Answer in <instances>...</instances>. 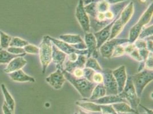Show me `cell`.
<instances>
[{
	"label": "cell",
	"mask_w": 153,
	"mask_h": 114,
	"mask_svg": "<svg viewBox=\"0 0 153 114\" xmlns=\"http://www.w3.org/2000/svg\"><path fill=\"white\" fill-rule=\"evenodd\" d=\"M64 76L76 89L83 99H89L91 96L96 83L89 81L85 78H77L65 70L62 71Z\"/></svg>",
	"instance_id": "6da1fadb"
},
{
	"label": "cell",
	"mask_w": 153,
	"mask_h": 114,
	"mask_svg": "<svg viewBox=\"0 0 153 114\" xmlns=\"http://www.w3.org/2000/svg\"><path fill=\"white\" fill-rule=\"evenodd\" d=\"M134 13L133 2H131L120 13V16L112 26L108 41L117 37L123 30L124 26L128 23Z\"/></svg>",
	"instance_id": "7a4b0ae2"
},
{
	"label": "cell",
	"mask_w": 153,
	"mask_h": 114,
	"mask_svg": "<svg viewBox=\"0 0 153 114\" xmlns=\"http://www.w3.org/2000/svg\"><path fill=\"white\" fill-rule=\"evenodd\" d=\"M38 48V54L42 67V73H45L52 60V44L49 36H46L43 37Z\"/></svg>",
	"instance_id": "3957f363"
},
{
	"label": "cell",
	"mask_w": 153,
	"mask_h": 114,
	"mask_svg": "<svg viewBox=\"0 0 153 114\" xmlns=\"http://www.w3.org/2000/svg\"><path fill=\"white\" fill-rule=\"evenodd\" d=\"M118 95L122 98L125 99L130 104L131 108L138 112L137 109L138 105L140 104V99L136 93L131 77L128 78L124 89Z\"/></svg>",
	"instance_id": "277c9868"
},
{
	"label": "cell",
	"mask_w": 153,
	"mask_h": 114,
	"mask_svg": "<svg viewBox=\"0 0 153 114\" xmlns=\"http://www.w3.org/2000/svg\"><path fill=\"white\" fill-rule=\"evenodd\" d=\"M153 3L146 10L141 16L138 22L131 29L130 32V36L128 42L133 43L138 38L140 32L142 30V27L147 24L152 19L153 13Z\"/></svg>",
	"instance_id": "5b68a950"
},
{
	"label": "cell",
	"mask_w": 153,
	"mask_h": 114,
	"mask_svg": "<svg viewBox=\"0 0 153 114\" xmlns=\"http://www.w3.org/2000/svg\"><path fill=\"white\" fill-rule=\"evenodd\" d=\"M134 88L138 96L142 95V91L147 85L153 81V70L140 71L131 77Z\"/></svg>",
	"instance_id": "8992f818"
},
{
	"label": "cell",
	"mask_w": 153,
	"mask_h": 114,
	"mask_svg": "<svg viewBox=\"0 0 153 114\" xmlns=\"http://www.w3.org/2000/svg\"><path fill=\"white\" fill-rule=\"evenodd\" d=\"M103 82L106 90V95H117L118 85L112 74V70L106 69L102 70Z\"/></svg>",
	"instance_id": "52a82bcc"
},
{
	"label": "cell",
	"mask_w": 153,
	"mask_h": 114,
	"mask_svg": "<svg viewBox=\"0 0 153 114\" xmlns=\"http://www.w3.org/2000/svg\"><path fill=\"white\" fill-rule=\"evenodd\" d=\"M76 17L83 31L85 33L89 32L90 27V22L88 14L85 11L84 2L82 0H79L78 4L76 10Z\"/></svg>",
	"instance_id": "ba28073f"
},
{
	"label": "cell",
	"mask_w": 153,
	"mask_h": 114,
	"mask_svg": "<svg viewBox=\"0 0 153 114\" xmlns=\"http://www.w3.org/2000/svg\"><path fill=\"white\" fill-rule=\"evenodd\" d=\"M128 42V39H112L105 42L100 47L102 57L105 58H110L117 45H122Z\"/></svg>",
	"instance_id": "9c48e42d"
},
{
	"label": "cell",
	"mask_w": 153,
	"mask_h": 114,
	"mask_svg": "<svg viewBox=\"0 0 153 114\" xmlns=\"http://www.w3.org/2000/svg\"><path fill=\"white\" fill-rule=\"evenodd\" d=\"M120 13L117 16V17L114 19L113 22H111L110 24H109L108 25L103 27L102 30H100L97 33H94V36L97 40V49L100 48L102 44H103L107 40H108V38L110 37V33L112 26L114 25L116 20L118 19V18L120 16Z\"/></svg>",
	"instance_id": "30bf717a"
},
{
	"label": "cell",
	"mask_w": 153,
	"mask_h": 114,
	"mask_svg": "<svg viewBox=\"0 0 153 114\" xmlns=\"http://www.w3.org/2000/svg\"><path fill=\"white\" fill-rule=\"evenodd\" d=\"M64 42L70 44L73 47L79 50H86V46L83 42V39L79 35L67 34L62 35L59 37Z\"/></svg>",
	"instance_id": "8fae6325"
},
{
	"label": "cell",
	"mask_w": 153,
	"mask_h": 114,
	"mask_svg": "<svg viewBox=\"0 0 153 114\" xmlns=\"http://www.w3.org/2000/svg\"><path fill=\"white\" fill-rule=\"evenodd\" d=\"M62 71L61 69H57L56 71L46 78V82L56 90L61 89L66 81Z\"/></svg>",
	"instance_id": "7c38bea8"
},
{
	"label": "cell",
	"mask_w": 153,
	"mask_h": 114,
	"mask_svg": "<svg viewBox=\"0 0 153 114\" xmlns=\"http://www.w3.org/2000/svg\"><path fill=\"white\" fill-rule=\"evenodd\" d=\"M50 39L51 42L55 44L58 48L64 53L69 55L72 53H76L78 55H86L88 54V50H79L76 49L75 48L73 47L70 44L65 42L64 41H61L58 40L57 39L52 38L50 37Z\"/></svg>",
	"instance_id": "4fadbf2b"
},
{
	"label": "cell",
	"mask_w": 153,
	"mask_h": 114,
	"mask_svg": "<svg viewBox=\"0 0 153 114\" xmlns=\"http://www.w3.org/2000/svg\"><path fill=\"white\" fill-rule=\"evenodd\" d=\"M112 74L118 85V94L121 93L124 89L127 81V74L126 67L123 65L119 67L117 69L112 71Z\"/></svg>",
	"instance_id": "5bb4252c"
},
{
	"label": "cell",
	"mask_w": 153,
	"mask_h": 114,
	"mask_svg": "<svg viewBox=\"0 0 153 114\" xmlns=\"http://www.w3.org/2000/svg\"><path fill=\"white\" fill-rule=\"evenodd\" d=\"M23 57H16L13 59L7 64L4 70L5 73L7 74H10L11 73L22 69L27 64V61Z\"/></svg>",
	"instance_id": "9a60e30c"
},
{
	"label": "cell",
	"mask_w": 153,
	"mask_h": 114,
	"mask_svg": "<svg viewBox=\"0 0 153 114\" xmlns=\"http://www.w3.org/2000/svg\"><path fill=\"white\" fill-rule=\"evenodd\" d=\"M85 101H91L93 103H94L98 104H101V105H108V104H112L114 103H120V102L128 103V101H126L125 99L122 98L118 95H106L95 100Z\"/></svg>",
	"instance_id": "2e32d148"
},
{
	"label": "cell",
	"mask_w": 153,
	"mask_h": 114,
	"mask_svg": "<svg viewBox=\"0 0 153 114\" xmlns=\"http://www.w3.org/2000/svg\"><path fill=\"white\" fill-rule=\"evenodd\" d=\"M66 54L60 50L56 45L52 46V61L56 64L57 69L63 70V64L66 59Z\"/></svg>",
	"instance_id": "e0dca14e"
},
{
	"label": "cell",
	"mask_w": 153,
	"mask_h": 114,
	"mask_svg": "<svg viewBox=\"0 0 153 114\" xmlns=\"http://www.w3.org/2000/svg\"><path fill=\"white\" fill-rule=\"evenodd\" d=\"M12 80L16 82H35V79L26 74L23 70H19L9 74Z\"/></svg>",
	"instance_id": "ac0fdd59"
},
{
	"label": "cell",
	"mask_w": 153,
	"mask_h": 114,
	"mask_svg": "<svg viewBox=\"0 0 153 114\" xmlns=\"http://www.w3.org/2000/svg\"><path fill=\"white\" fill-rule=\"evenodd\" d=\"M85 44L88 48V57L90 58L92 54L98 50L97 48V40L94 35L91 33H86L85 36Z\"/></svg>",
	"instance_id": "d6986e66"
},
{
	"label": "cell",
	"mask_w": 153,
	"mask_h": 114,
	"mask_svg": "<svg viewBox=\"0 0 153 114\" xmlns=\"http://www.w3.org/2000/svg\"><path fill=\"white\" fill-rule=\"evenodd\" d=\"M77 106L81 107L83 110L88 112L93 113H101V104H98L91 101H79L76 103Z\"/></svg>",
	"instance_id": "ffe728a7"
},
{
	"label": "cell",
	"mask_w": 153,
	"mask_h": 114,
	"mask_svg": "<svg viewBox=\"0 0 153 114\" xmlns=\"http://www.w3.org/2000/svg\"><path fill=\"white\" fill-rule=\"evenodd\" d=\"M86 61V57L83 56V55H79L76 61L73 62L68 61L66 63V69L65 70L69 73H71L78 68L82 69Z\"/></svg>",
	"instance_id": "44dd1931"
},
{
	"label": "cell",
	"mask_w": 153,
	"mask_h": 114,
	"mask_svg": "<svg viewBox=\"0 0 153 114\" xmlns=\"http://www.w3.org/2000/svg\"><path fill=\"white\" fill-rule=\"evenodd\" d=\"M115 111L118 114H123L128 113H134L136 114H139L137 111H135L130 107V106L126 102H120L117 103L111 104Z\"/></svg>",
	"instance_id": "7402d4cb"
},
{
	"label": "cell",
	"mask_w": 153,
	"mask_h": 114,
	"mask_svg": "<svg viewBox=\"0 0 153 114\" xmlns=\"http://www.w3.org/2000/svg\"><path fill=\"white\" fill-rule=\"evenodd\" d=\"M106 95V90L103 83H100L93 89L91 96L89 99H82V101H91L100 98Z\"/></svg>",
	"instance_id": "603a6c76"
},
{
	"label": "cell",
	"mask_w": 153,
	"mask_h": 114,
	"mask_svg": "<svg viewBox=\"0 0 153 114\" xmlns=\"http://www.w3.org/2000/svg\"><path fill=\"white\" fill-rule=\"evenodd\" d=\"M24 55H14L9 53L7 50L0 49V64H9L13 59L18 57H24Z\"/></svg>",
	"instance_id": "cb8c5ba5"
},
{
	"label": "cell",
	"mask_w": 153,
	"mask_h": 114,
	"mask_svg": "<svg viewBox=\"0 0 153 114\" xmlns=\"http://www.w3.org/2000/svg\"><path fill=\"white\" fill-rule=\"evenodd\" d=\"M1 89L3 93V95L4 96L5 98V102L7 104V105L11 108V110L14 112L15 109V101L12 97V96L8 91L7 87L5 86L4 84H1Z\"/></svg>",
	"instance_id": "d4e9b609"
},
{
	"label": "cell",
	"mask_w": 153,
	"mask_h": 114,
	"mask_svg": "<svg viewBox=\"0 0 153 114\" xmlns=\"http://www.w3.org/2000/svg\"><path fill=\"white\" fill-rule=\"evenodd\" d=\"M12 37L0 30V47L1 49L7 50L9 47Z\"/></svg>",
	"instance_id": "484cf974"
},
{
	"label": "cell",
	"mask_w": 153,
	"mask_h": 114,
	"mask_svg": "<svg viewBox=\"0 0 153 114\" xmlns=\"http://www.w3.org/2000/svg\"><path fill=\"white\" fill-rule=\"evenodd\" d=\"M86 68H89L97 72H102V69L100 65L97 62L96 59L91 57L89 58L85 63Z\"/></svg>",
	"instance_id": "4316f807"
},
{
	"label": "cell",
	"mask_w": 153,
	"mask_h": 114,
	"mask_svg": "<svg viewBox=\"0 0 153 114\" xmlns=\"http://www.w3.org/2000/svg\"><path fill=\"white\" fill-rule=\"evenodd\" d=\"M29 44V42L25 40L22 39L19 37H12L9 47H16L24 48L27 44Z\"/></svg>",
	"instance_id": "83f0119b"
},
{
	"label": "cell",
	"mask_w": 153,
	"mask_h": 114,
	"mask_svg": "<svg viewBox=\"0 0 153 114\" xmlns=\"http://www.w3.org/2000/svg\"><path fill=\"white\" fill-rule=\"evenodd\" d=\"M7 50L12 54L14 55H17V56H19V55H24L25 56L26 53L25 50L24 49V48H21V47H9L7 49Z\"/></svg>",
	"instance_id": "f1b7e54d"
},
{
	"label": "cell",
	"mask_w": 153,
	"mask_h": 114,
	"mask_svg": "<svg viewBox=\"0 0 153 114\" xmlns=\"http://www.w3.org/2000/svg\"><path fill=\"white\" fill-rule=\"evenodd\" d=\"M26 53L32 54H37L39 53V48L33 44H28L24 47Z\"/></svg>",
	"instance_id": "f546056e"
},
{
	"label": "cell",
	"mask_w": 153,
	"mask_h": 114,
	"mask_svg": "<svg viewBox=\"0 0 153 114\" xmlns=\"http://www.w3.org/2000/svg\"><path fill=\"white\" fill-rule=\"evenodd\" d=\"M125 53V52L124 47L122 46V45H117L115 47L114 50L113 51L111 57L114 58V57H120L123 56Z\"/></svg>",
	"instance_id": "4dcf8cb0"
},
{
	"label": "cell",
	"mask_w": 153,
	"mask_h": 114,
	"mask_svg": "<svg viewBox=\"0 0 153 114\" xmlns=\"http://www.w3.org/2000/svg\"><path fill=\"white\" fill-rule=\"evenodd\" d=\"M140 33H140V34L138 36V37L140 39H143V38L149 37V36H153V25L150 26V27H147Z\"/></svg>",
	"instance_id": "1f68e13d"
},
{
	"label": "cell",
	"mask_w": 153,
	"mask_h": 114,
	"mask_svg": "<svg viewBox=\"0 0 153 114\" xmlns=\"http://www.w3.org/2000/svg\"><path fill=\"white\" fill-rule=\"evenodd\" d=\"M145 66L147 70H153V53L150 52L146 61H145Z\"/></svg>",
	"instance_id": "d6a6232c"
},
{
	"label": "cell",
	"mask_w": 153,
	"mask_h": 114,
	"mask_svg": "<svg viewBox=\"0 0 153 114\" xmlns=\"http://www.w3.org/2000/svg\"><path fill=\"white\" fill-rule=\"evenodd\" d=\"M103 78L102 74L99 73V72L94 73V74H93V78H92L93 82L100 84V83H103Z\"/></svg>",
	"instance_id": "836d02e7"
},
{
	"label": "cell",
	"mask_w": 153,
	"mask_h": 114,
	"mask_svg": "<svg viewBox=\"0 0 153 114\" xmlns=\"http://www.w3.org/2000/svg\"><path fill=\"white\" fill-rule=\"evenodd\" d=\"M134 46L138 50L146 49V42L143 39H138L135 41Z\"/></svg>",
	"instance_id": "e575fe53"
},
{
	"label": "cell",
	"mask_w": 153,
	"mask_h": 114,
	"mask_svg": "<svg viewBox=\"0 0 153 114\" xmlns=\"http://www.w3.org/2000/svg\"><path fill=\"white\" fill-rule=\"evenodd\" d=\"M129 55H130L131 57H132V58H133L134 59H135V60H137V61H140V62L143 61L142 58L140 57V53H139L138 50L137 49H136V48H135V49H134L129 54Z\"/></svg>",
	"instance_id": "d590c367"
},
{
	"label": "cell",
	"mask_w": 153,
	"mask_h": 114,
	"mask_svg": "<svg viewBox=\"0 0 153 114\" xmlns=\"http://www.w3.org/2000/svg\"><path fill=\"white\" fill-rule=\"evenodd\" d=\"M2 111L4 114H14V111L11 110L5 102L2 105Z\"/></svg>",
	"instance_id": "8d00e7d4"
},
{
	"label": "cell",
	"mask_w": 153,
	"mask_h": 114,
	"mask_svg": "<svg viewBox=\"0 0 153 114\" xmlns=\"http://www.w3.org/2000/svg\"><path fill=\"white\" fill-rule=\"evenodd\" d=\"M73 76L77 78H81L83 77V70L82 69L78 68L73 71Z\"/></svg>",
	"instance_id": "74e56055"
},
{
	"label": "cell",
	"mask_w": 153,
	"mask_h": 114,
	"mask_svg": "<svg viewBox=\"0 0 153 114\" xmlns=\"http://www.w3.org/2000/svg\"><path fill=\"white\" fill-rule=\"evenodd\" d=\"M78 58V54L76 53H72L69 55V61L73 62L76 61Z\"/></svg>",
	"instance_id": "f35d334b"
},
{
	"label": "cell",
	"mask_w": 153,
	"mask_h": 114,
	"mask_svg": "<svg viewBox=\"0 0 153 114\" xmlns=\"http://www.w3.org/2000/svg\"><path fill=\"white\" fill-rule=\"evenodd\" d=\"M146 49H148V50L151 51L153 52V41L149 40L146 42Z\"/></svg>",
	"instance_id": "ab89813d"
},
{
	"label": "cell",
	"mask_w": 153,
	"mask_h": 114,
	"mask_svg": "<svg viewBox=\"0 0 153 114\" xmlns=\"http://www.w3.org/2000/svg\"><path fill=\"white\" fill-rule=\"evenodd\" d=\"M139 105L140 106V107H142V108H143V109L146 111L147 114H153V110H150V109L147 108L146 107H145V106L141 105L140 104Z\"/></svg>",
	"instance_id": "60d3db41"
},
{
	"label": "cell",
	"mask_w": 153,
	"mask_h": 114,
	"mask_svg": "<svg viewBox=\"0 0 153 114\" xmlns=\"http://www.w3.org/2000/svg\"><path fill=\"white\" fill-rule=\"evenodd\" d=\"M79 114H90L89 113H86V112H85V111H81V110H80L79 111Z\"/></svg>",
	"instance_id": "b9f144b4"
},
{
	"label": "cell",
	"mask_w": 153,
	"mask_h": 114,
	"mask_svg": "<svg viewBox=\"0 0 153 114\" xmlns=\"http://www.w3.org/2000/svg\"><path fill=\"white\" fill-rule=\"evenodd\" d=\"M122 114H137L136 113H123Z\"/></svg>",
	"instance_id": "7bdbcfd3"
},
{
	"label": "cell",
	"mask_w": 153,
	"mask_h": 114,
	"mask_svg": "<svg viewBox=\"0 0 153 114\" xmlns=\"http://www.w3.org/2000/svg\"><path fill=\"white\" fill-rule=\"evenodd\" d=\"M78 114V113H75V114Z\"/></svg>",
	"instance_id": "ee69618b"
},
{
	"label": "cell",
	"mask_w": 153,
	"mask_h": 114,
	"mask_svg": "<svg viewBox=\"0 0 153 114\" xmlns=\"http://www.w3.org/2000/svg\"><path fill=\"white\" fill-rule=\"evenodd\" d=\"M0 49H1V47H0Z\"/></svg>",
	"instance_id": "f6af8a7d"
},
{
	"label": "cell",
	"mask_w": 153,
	"mask_h": 114,
	"mask_svg": "<svg viewBox=\"0 0 153 114\" xmlns=\"http://www.w3.org/2000/svg\"><path fill=\"white\" fill-rule=\"evenodd\" d=\"M146 114V113H145V114Z\"/></svg>",
	"instance_id": "bcb514c9"
},
{
	"label": "cell",
	"mask_w": 153,
	"mask_h": 114,
	"mask_svg": "<svg viewBox=\"0 0 153 114\" xmlns=\"http://www.w3.org/2000/svg\"></svg>",
	"instance_id": "7dc6e473"
}]
</instances>
